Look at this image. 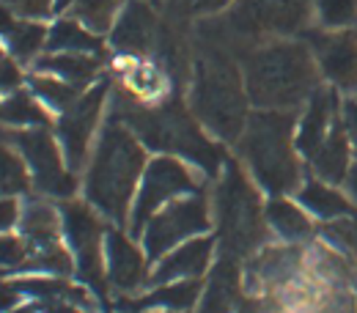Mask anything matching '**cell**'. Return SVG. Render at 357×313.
Segmentation results:
<instances>
[{
  "mask_svg": "<svg viewBox=\"0 0 357 313\" xmlns=\"http://www.w3.org/2000/svg\"><path fill=\"white\" fill-rule=\"evenodd\" d=\"M245 89L261 110H291L319 89V63L303 42H272L245 58Z\"/></svg>",
  "mask_w": 357,
  "mask_h": 313,
  "instance_id": "obj_1",
  "label": "cell"
},
{
  "mask_svg": "<svg viewBox=\"0 0 357 313\" xmlns=\"http://www.w3.org/2000/svg\"><path fill=\"white\" fill-rule=\"evenodd\" d=\"M192 113L198 121L223 140H239L248 127V89L245 75H239L236 63L223 47H206L195 61L192 77Z\"/></svg>",
  "mask_w": 357,
  "mask_h": 313,
  "instance_id": "obj_2",
  "label": "cell"
},
{
  "mask_svg": "<svg viewBox=\"0 0 357 313\" xmlns=\"http://www.w3.org/2000/svg\"><path fill=\"white\" fill-rule=\"evenodd\" d=\"M143 162H146V154L132 130L124 127L119 119H113L105 127L91 162L89 181H86L89 201L110 220L124 223L135 184L143 174Z\"/></svg>",
  "mask_w": 357,
  "mask_h": 313,
  "instance_id": "obj_3",
  "label": "cell"
},
{
  "mask_svg": "<svg viewBox=\"0 0 357 313\" xmlns=\"http://www.w3.org/2000/svg\"><path fill=\"white\" fill-rule=\"evenodd\" d=\"M297 119L291 110H259L250 113L239 137V151L267 192L283 195L300 184V160L294 143Z\"/></svg>",
  "mask_w": 357,
  "mask_h": 313,
  "instance_id": "obj_4",
  "label": "cell"
},
{
  "mask_svg": "<svg viewBox=\"0 0 357 313\" xmlns=\"http://www.w3.org/2000/svg\"><path fill=\"white\" fill-rule=\"evenodd\" d=\"M127 121L132 124V130L151 148L160 151H174L178 157H187L192 162H198L206 174H218L220 162H223V151L220 146H215L209 137L195 127V121L178 107L168 105L162 110H127Z\"/></svg>",
  "mask_w": 357,
  "mask_h": 313,
  "instance_id": "obj_5",
  "label": "cell"
},
{
  "mask_svg": "<svg viewBox=\"0 0 357 313\" xmlns=\"http://www.w3.org/2000/svg\"><path fill=\"white\" fill-rule=\"evenodd\" d=\"M218 220L225 256L234 259L242 253H253L267 234V215L261 209V201L234 162H228L225 176L218 187Z\"/></svg>",
  "mask_w": 357,
  "mask_h": 313,
  "instance_id": "obj_6",
  "label": "cell"
},
{
  "mask_svg": "<svg viewBox=\"0 0 357 313\" xmlns=\"http://www.w3.org/2000/svg\"><path fill=\"white\" fill-rule=\"evenodd\" d=\"M198 190V181L190 174V168L184 162H178L174 157H160L154 160L140 181V190H137V198H135L132 206V231H143L149 220L165 209V204H171L178 195H187V192H195Z\"/></svg>",
  "mask_w": 357,
  "mask_h": 313,
  "instance_id": "obj_7",
  "label": "cell"
},
{
  "mask_svg": "<svg viewBox=\"0 0 357 313\" xmlns=\"http://www.w3.org/2000/svg\"><path fill=\"white\" fill-rule=\"evenodd\" d=\"M209 228V206L201 195L192 198H181L176 204L160 209L143 234V245H146V256L149 259H162L168 256L174 247L181 242H187L190 236L201 234Z\"/></svg>",
  "mask_w": 357,
  "mask_h": 313,
  "instance_id": "obj_8",
  "label": "cell"
},
{
  "mask_svg": "<svg viewBox=\"0 0 357 313\" xmlns=\"http://www.w3.org/2000/svg\"><path fill=\"white\" fill-rule=\"evenodd\" d=\"M311 0H242L234 14L236 33H294L308 20Z\"/></svg>",
  "mask_w": 357,
  "mask_h": 313,
  "instance_id": "obj_9",
  "label": "cell"
},
{
  "mask_svg": "<svg viewBox=\"0 0 357 313\" xmlns=\"http://www.w3.org/2000/svg\"><path fill=\"white\" fill-rule=\"evenodd\" d=\"M17 137V146L22 151V157L28 160L36 184L50 192V195H72L75 190V179L72 174L63 168V160H61V151L55 146V140L45 132V130H28V132L14 135Z\"/></svg>",
  "mask_w": 357,
  "mask_h": 313,
  "instance_id": "obj_10",
  "label": "cell"
},
{
  "mask_svg": "<svg viewBox=\"0 0 357 313\" xmlns=\"http://www.w3.org/2000/svg\"><path fill=\"white\" fill-rule=\"evenodd\" d=\"M63 228L69 234V242L77 253L80 275L102 286V242H105V228L99 217L91 212L86 204H66L63 206Z\"/></svg>",
  "mask_w": 357,
  "mask_h": 313,
  "instance_id": "obj_11",
  "label": "cell"
},
{
  "mask_svg": "<svg viewBox=\"0 0 357 313\" xmlns=\"http://www.w3.org/2000/svg\"><path fill=\"white\" fill-rule=\"evenodd\" d=\"M313 58L319 72L335 89L355 93L357 91V33L335 31V33H311Z\"/></svg>",
  "mask_w": 357,
  "mask_h": 313,
  "instance_id": "obj_12",
  "label": "cell"
},
{
  "mask_svg": "<svg viewBox=\"0 0 357 313\" xmlns=\"http://www.w3.org/2000/svg\"><path fill=\"white\" fill-rule=\"evenodd\" d=\"M105 91H107V86H96L86 96H80L72 107H66V113H63V119L58 124L61 143H63V154H66V160H69V165L75 171L86 160L91 132H93L96 119H99L102 105H105Z\"/></svg>",
  "mask_w": 357,
  "mask_h": 313,
  "instance_id": "obj_13",
  "label": "cell"
},
{
  "mask_svg": "<svg viewBox=\"0 0 357 313\" xmlns=\"http://www.w3.org/2000/svg\"><path fill=\"white\" fill-rule=\"evenodd\" d=\"M303 272V250L297 245H278V247H261L248 267V280L256 289L280 291Z\"/></svg>",
  "mask_w": 357,
  "mask_h": 313,
  "instance_id": "obj_14",
  "label": "cell"
},
{
  "mask_svg": "<svg viewBox=\"0 0 357 313\" xmlns=\"http://www.w3.org/2000/svg\"><path fill=\"white\" fill-rule=\"evenodd\" d=\"M335 124H338V99H335V93L327 89H316L308 99L305 116L297 124V135H294L297 151L311 160L319 151V146L327 140V135L333 132Z\"/></svg>",
  "mask_w": 357,
  "mask_h": 313,
  "instance_id": "obj_15",
  "label": "cell"
},
{
  "mask_svg": "<svg viewBox=\"0 0 357 313\" xmlns=\"http://www.w3.org/2000/svg\"><path fill=\"white\" fill-rule=\"evenodd\" d=\"M105 256H107V277L116 289L135 291L146 280V259L132 245L130 236L121 231H107L105 239Z\"/></svg>",
  "mask_w": 357,
  "mask_h": 313,
  "instance_id": "obj_16",
  "label": "cell"
},
{
  "mask_svg": "<svg viewBox=\"0 0 357 313\" xmlns=\"http://www.w3.org/2000/svg\"><path fill=\"white\" fill-rule=\"evenodd\" d=\"M215 242L206 236L187 239L184 245L174 247L168 256L160 259V267L154 272V283H174V280H192L204 275L212 261Z\"/></svg>",
  "mask_w": 357,
  "mask_h": 313,
  "instance_id": "obj_17",
  "label": "cell"
},
{
  "mask_svg": "<svg viewBox=\"0 0 357 313\" xmlns=\"http://www.w3.org/2000/svg\"><path fill=\"white\" fill-rule=\"evenodd\" d=\"M316 171V176L330 184L347 179L349 168H352V140L344 130V119H338V124L333 127V132L327 135V140L319 146V151L308 160Z\"/></svg>",
  "mask_w": 357,
  "mask_h": 313,
  "instance_id": "obj_18",
  "label": "cell"
},
{
  "mask_svg": "<svg viewBox=\"0 0 357 313\" xmlns=\"http://www.w3.org/2000/svg\"><path fill=\"white\" fill-rule=\"evenodd\" d=\"M157 33V17L146 3H130L113 28V45L121 52H146Z\"/></svg>",
  "mask_w": 357,
  "mask_h": 313,
  "instance_id": "obj_19",
  "label": "cell"
},
{
  "mask_svg": "<svg viewBox=\"0 0 357 313\" xmlns=\"http://www.w3.org/2000/svg\"><path fill=\"white\" fill-rule=\"evenodd\" d=\"M300 204L305 206V212H311L313 217L333 223V220H344V217H355V206L349 204V198L344 192H338L335 184L324 179H308L300 187Z\"/></svg>",
  "mask_w": 357,
  "mask_h": 313,
  "instance_id": "obj_20",
  "label": "cell"
},
{
  "mask_svg": "<svg viewBox=\"0 0 357 313\" xmlns=\"http://www.w3.org/2000/svg\"><path fill=\"white\" fill-rule=\"evenodd\" d=\"M239 291H242V283H239L236 261L234 256H223L206 283L201 313H234L239 305Z\"/></svg>",
  "mask_w": 357,
  "mask_h": 313,
  "instance_id": "obj_21",
  "label": "cell"
},
{
  "mask_svg": "<svg viewBox=\"0 0 357 313\" xmlns=\"http://www.w3.org/2000/svg\"><path fill=\"white\" fill-rule=\"evenodd\" d=\"M267 215V225L283 239L289 242H300V239H308L313 234V225L305 215V206H297L286 198H272L264 209Z\"/></svg>",
  "mask_w": 357,
  "mask_h": 313,
  "instance_id": "obj_22",
  "label": "cell"
},
{
  "mask_svg": "<svg viewBox=\"0 0 357 313\" xmlns=\"http://www.w3.org/2000/svg\"><path fill=\"white\" fill-rule=\"evenodd\" d=\"M47 72H55L61 80L72 83V86H83L99 69V58H93L91 52H58L50 55L39 63Z\"/></svg>",
  "mask_w": 357,
  "mask_h": 313,
  "instance_id": "obj_23",
  "label": "cell"
},
{
  "mask_svg": "<svg viewBox=\"0 0 357 313\" xmlns=\"http://www.w3.org/2000/svg\"><path fill=\"white\" fill-rule=\"evenodd\" d=\"M22 231L28 236L31 245H36V250H50L58 245V234H61V225L55 212L45 206V204H33L28 206V212L22 215Z\"/></svg>",
  "mask_w": 357,
  "mask_h": 313,
  "instance_id": "obj_24",
  "label": "cell"
},
{
  "mask_svg": "<svg viewBox=\"0 0 357 313\" xmlns=\"http://www.w3.org/2000/svg\"><path fill=\"white\" fill-rule=\"evenodd\" d=\"M198 291H201L198 280H174V283L151 291L149 297H143L137 303V308H162V311L171 313L187 311L198 300Z\"/></svg>",
  "mask_w": 357,
  "mask_h": 313,
  "instance_id": "obj_25",
  "label": "cell"
},
{
  "mask_svg": "<svg viewBox=\"0 0 357 313\" xmlns=\"http://www.w3.org/2000/svg\"><path fill=\"white\" fill-rule=\"evenodd\" d=\"M50 49L55 52H96L99 49V39L89 33L86 28H80L72 20H63L52 28L50 39H47Z\"/></svg>",
  "mask_w": 357,
  "mask_h": 313,
  "instance_id": "obj_26",
  "label": "cell"
},
{
  "mask_svg": "<svg viewBox=\"0 0 357 313\" xmlns=\"http://www.w3.org/2000/svg\"><path fill=\"white\" fill-rule=\"evenodd\" d=\"M0 119L11 124H36V127L47 121L45 110L31 93H14L11 99H6L0 105Z\"/></svg>",
  "mask_w": 357,
  "mask_h": 313,
  "instance_id": "obj_27",
  "label": "cell"
},
{
  "mask_svg": "<svg viewBox=\"0 0 357 313\" xmlns=\"http://www.w3.org/2000/svg\"><path fill=\"white\" fill-rule=\"evenodd\" d=\"M316 14L324 28H347L357 20V0H316Z\"/></svg>",
  "mask_w": 357,
  "mask_h": 313,
  "instance_id": "obj_28",
  "label": "cell"
},
{
  "mask_svg": "<svg viewBox=\"0 0 357 313\" xmlns=\"http://www.w3.org/2000/svg\"><path fill=\"white\" fill-rule=\"evenodd\" d=\"M22 190H28L22 160L14 151H8L6 146H0V195H14Z\"/></svg>",
  "mask_w": 357,
  "mask_h": 313,
  "instance_id": "obj_29",
  "label": "cell"
},
{
  "mask_svg": "<svg viewBox=\"0 0 357 313\" xmlns=\"http://www.w3.org/2000/svg\"><path fill=\"white\" fill-rule=\"evenodd\" d=\"M116 8H119V0H75V14L91 31H107Z\"/></svg>",
  "mask_w": 357,
  "mask_h": 313,
  "instance_id": "obj_30",
  "label": "cell"
},
{
  "mask_svg": "<svg viewBox=\"0 0 357 313\" xmlns=\"http://www.w3.org/2000/svg\"><path fill=\"white\" fill-rule=\"evenodd\" d=\"M8 42L20 58H31L45 45V28L36 22H14V28L8 31Z\"/></svg>",
  "mask_w": 357,
  "mask_h": 313,
  "instance_id": "obj_31",
  "label": "cell"
},
{
  "mask_svg": "<svg viewBox=\"0 0 357 313\" xmlns=\"http://www.w3.org/2000/svg\"><path fill=\"white\" fill-rule=\"evenodd\" d=\"M33 89L36 93L47 99L50 105L55 107H72L77 102V86L72 83H63V80H50V77H36L33 80Z\"/></svg>",
  "mask_w": 357,
  "mask_h": 313,
  "instance_id": "obj_32",
  "label": "cell"
},
{
  "mask_svg": "<svg viewBox=\"0 0 357 313\" xmlns=\"http://www.w3.org/2000/svg\"><path fill=\"white\" fill-rule=\"evenodd\" d=\"M130 86H132L137 96H160L162 89H165V77L151 63H140V66H135L132 75H130Z\"/></svg>",
  "mask_w": 357,
  "mask_h": 313,
  "instance_id": "obj_33",
  "label": "cell"
},
{
  "mask_svg": "<svg viewBox=\"0 0 357 313\" xmlns=\"http://www.w3.org/2000/svg\"><path fill=\"white\" fill-rule=\"evenodd\" d=\"M25 259V245L14 236H0V264L17 267Z\"/></svg>",
  "mask_w": 357,
  "mask_h": 313,
  "instance_id": "obj_34",
  "label": "cell"
},
{
  "mask_svg": "<svg viewBox=\"0 0 357 313\" xmlns=\"http://www.w3.org/2000/svg\"><path fill=\"white\" fill-rule=\"evenodd\" d=\"M0 3H6L14 11L28 14V17H42V14H47V8H50V0H0Z\"/></svg>",
  "mask_w": 357,
  "mask_h": 313,
  "instance_id": "obj_35",
  "label": "cell"
},
{
  "mask_svg": "<svg viewBox=\"0 0 357 313\" xmlns=\"http://www.w3.org/2000/svg\"><path fill=\"white\" fill-rule=\"evenodd\" d=\"M344 130L349 135L352 146L357 148V96L344 102Z\"/></svg>",
  "mask_w": 357,
  "mask_h": 313,
  "instance_id": "obj_36",
  "label": "cell"
},
{
  "mask_svg": "<svg viewBox=\"0 0 357 313\" xmlns=\"http://www.w3.org/2000/svg\"><path fill=\"white\" fill-rule=\"evenodd\" d=\"M231 0H184L190 14H218L223 11Z\"/></svg>",
  "mask_w": 357,
  "mask_h": 313,
  "instance_id": "obj_37",
  "label": "cell"
},
{
  "mask_svg": "<svg viewBox=\"0 0 357 313\" xmlns=\"http://www.w3.org/2000/svg\"><path fill=\"white\" fill-rule=\"evenodd\" d=\"M20 80H22V75H20L17 63H11L8 58H3L0 61V89H17Z\"/></svg>",
  "mask_w": 357,
  "mask_h": 313,
  "instance_id": "obj_38",
  "label": "cell"
},
{
  "mask_svg": "<svg viewBox=\"0 0 357 313\" xmlns=\"http://www.w3.org/2000/svg\"><path fill=\"white\" fill-rule=\"evenodd\" d=\"M17 215H20L17 204H14L11 198H3V201H0V234H3V231H8V228L14 225Z\"/></svg>",
  "mask_w": 357,
  "mask_h": 313,
  "instance_id": "obj_39",
  "label": "cell"
},
{
  "mask_svg": "<svg viewBox=\"0 0 357 313\" xmlns=\"http://www.w3.org/2000/svg\"><path fill=\"white\" fill-rule=\"evenodd\" d=\"M20 303V289L17 283L8 286V283H0V311H14Z\"/></svg>",
  "mask_w": 357,
  "mask_h": 313,
  "instance_id": "obj_40",
  "label": "cell"
},
{
  "mask_svg": "<svg viewBox=\"0 0 357 313\" xmlns=\"http://www.w3.org/2000/svg\"><path fill=\"white\" fill-rule=\"evenodd\" d=\"M14 14L8 11V6H0V36H8V31L14 28Z\"/></svg>",
  "mask_w": 357,
  "mask_h": 313,
  "instance_id": "obj_41",
  "label": "cell"
},
{
  "mask_svg": "<svg viewBox=\"0 0 357 313\" xmlns=\"http://www.w3.org/2000/svg\"><path fill=\"white\" fill-rule=\"evenodd\" d=\"M347 190H349V195H352V201L357 204V162L349 168V174H347Z\"/></svg>",
  "mask_w": 357,
  "mask_h": 313,
  "instance_id": "obj_42",
  "label": "cell"
},
{
  "mask_svg": "<svg viewBox=\"0 0 357 313\" xmlns=\"http://www.w3.org/2000/svg\"><path fill=\"white\" fill-rule=\"evenodd\" d=\"M11 313H36V311H33L31 305H25V308H14V311H11Z\"/></svg>",
  "mask_w": 357,
  "mask_h": 313,
  "instance_id": "obj_43",
  "label": "cell"
},
{
  "mask_svg": "<svg viewBox=\"0 0 357 313\" xmlns=\"http://www.w3.org/2000/svg\"><path fill=\"white\" fill-rule=\"evenodd\" d=\"M66 6H75V0H58V8H66Z\"/></svg>",
  "mask_w": 357,
  "mask_h": 313,
  "instance_id": "obj_44",
  "label": "cell"
},
{
  "mask_svg": "<svg viewBox=\"0 0 357 313\" xmlns=\"http://www.w3.org/2000/svg\"><path fill=\"white\" fill-rule=\"evenodd\" d=\"M0 61H3V49H0Z\"/></svg>",
  "mask_w": 357,
  "mask_h": 313,
  "instance_id": "obj_45",
  "label": "cell"
}]
</instances>
